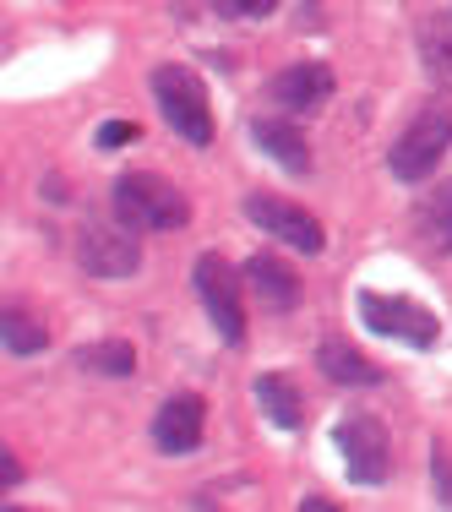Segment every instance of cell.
<instances>
[{
	"mask_svg": "<svg viewBox=\"0 0 452 512\" xmlns=\"http://www.w3.org/2000/svg\"><path fill=\"white\" fill-rule=\"evenodd\" d=\"M153 99L164 109L169 131L191 148H207L213 142V109H207V88L197 82V71L186 66H158L153 71Z\"/></svg>",
	"mask_w": 452,
	"mask_h": 512,
	"instance_id": "6da1fadb",
	"label": "cell"
},
{
	"mask_svg": "<svg viewBox=\"0 0 452 512\" xmlns=\"http://www.w3.org/2000/svg\"><path fill=\"white\" fill-rule=\"evenodd\" d=\"M115 218L126 229H180L191 218V202L164 175H120L115 180Z\"/></svg>",
	"mask_w": 452,
	"mask_h": 512,
	"instance_id": "7a4b0ae2",
	"label": "cell"
},
{
	"mask_svg": "<svg viewBox=\"0 0 452 512\" xmlns=\"http://www.w3.org/2000/svg\"><path fill=\"white\" fill-rule=\"evenodd\" d=\"M452 148V115L442 104H431V109H420V115L409 120V131L393 142V153H387V164H393V175L398 180H425V175H436V164H442V153Z\"/></svg>",
	"mask_w": 452,
	"mask_h": 512,
	"instance_id": "3957f363",
	"label": "cell"
},
{
	"mask_svg": "<svg viewBox=\"0 0 452 512\" xmlns=\"http://www.w3.org/2000/svg\"><path fill=\"white\" fill-rule=\"evenodd\" d=\"M360 322L382 338H398V344L414 349H431L442 338V322L436 311H425L420 300H403V295H382V289H365L360 295Z\"/></svg>",
	"mask_w": 452,
	"mask_h": 512,
	"instance_id": "277c9868",
	"label": "cell"
},
{
	"mask_svg": "<svg viewBox=\"0 0 452 512\" xmlns=\"http://www.w3.org/2000/svg\"><path fill=\"white\" fill-rule=\"evenodd\" d=\"M197 295H202L207 316H213L218 338H224V344H240V338H246V306H240V278H235V267H229L218 251L197 256Z\"/></svg>",
	"mask_w": 452,
	"mask_h": 512,
	"instance_id": "5b68a950",
	"label": "cell"
},
{
	"mask_svg": "<svg viewBox=\"0 0 452 512\" xmlns=\"http://www.w3.org/2000/svg\"><path fill=\"white\" fill-rule=\"evenodd\" d=\"M338 453H344V469L354 485H382L387 480V431L371 420V414H349V420H338Z\"/></svg>",
	"mask_w": 452,
	"mask_h": 512,
	"instance_id": "8992f818",
	"label": "cell"
},
{
	"mask_svg": "<svg viewBox=\"0 0 452 512\" xmlns=\"http://www.w3.org/2000/svg\"><path fill=\"white\" fill-rule=\"evenodd\" d=\"M246 218H251V224H262L267 235H278L284 246L305 251V256H316V251L327 246V240H322V224H316L305 207L284 202V197H246Z\"/></svg>",
	"mask_w": 452,
	"mask_h": 512,
	"instance_id": "52a82bcc",
	"label": "cell"
},
{
	"mask_svg": "<svg viewBox=\"0 0 452 512\" xmlns=\"http://www.w3.org/2000/svg\"><path fill=\"white\" fill-rule=\"evenodd\" d=\"M77 262L88 267L93 278H131L142 267V246L131 235H120V229H109V224H88L77 235Z\"/></svg>",
	"mask_w": 452,
	"mask_h": 512,
	"instance_id": "ba28073f",
	"label": "cell"
},
{
	"mask_svg": "<svg viewBox=\"0 0 452 512\" xmlns=\"http://www.w3.org/2000/svg\"><path fill=\"white\" fill-rule=\"evenodd\" d=\"M267 99L284 104L289 115H311L333 99V71L322 60H300V66H284L273 82H267Z\"/></svg>",
	"mask_w": 452,
	"mask_h": 512,
	"instance_id": "9c48e42d",
	"label": "cell"
},
{
	"mask_svg": "<svg viewBox=\"0 0 452 512\" xmlns=\"http://www.w3.org/2000/svg\"><path fill=\"white\" fill-rule=\"evenodd\" d=\"M202 420H207V409H202L197 393L169 398V404L158 409V420H153L158 453H197V447H202Z\"/></svg>",
	"mask_w": 452,
	"mask_h": 512,
	"instance_id": "30bf717a",
	"label": "cell"
},
{
	"mask_svg": "<svg viewBox=\"0 0 452 512\" xmlns=\"http://www.w3.org/2000/svg\"><path fill=\"white\" fill-rule=\"evenodd\" d=\"M246 284H251V295L262 300L267 311H295L300 306V278L289 273L278 256H251V262H246Z\"/></svg>",
	"mask_w": 452,
	"mask_h": 512,
	"instance_id": "8fae6325",
	"label": "cell"
},
{
	"mask_svg": "<svg viewBox=\"0 0 452 512\" xmlns=\"http://www.w3.org/2000/svg\"><path fill=\"white\" fill-rule=\"evenodd\" d=\"M316 365H322V376H327V382H338V387H376V382H382V365L365 360L360 349L338 344V338H327V344L316 349Z\"/></svg>",
	"mask_w": 452,
	"mask_h": 512,
	"instance_id": "7c38bea8",
	"label": "cell"
},
{
	"mask_svg": "<svg viewBox=\"0 0 452 512\" xmlns=\"http://www.w3.org/2000/svg\"><path fill=\"white\" fill-rule=\"evenodd\" d=\"M251 137L262 142V153H273L289 175H305V169H311V153H305L300 131L289 126V120H267L262 115V120H251Z\"/></svg>",
	"mask_w": 452,
	"mask_h": 512,
	"instance_id": "4fadbf2b",
	"label": "cell"
},
{
	"mask_svg": "<svg viewBox=\"0 0 452 512\" xmlns=\"http://www.w3.org/2000/svg\"><path fill=\"white\" fill-rule=\"evenodd\" d=\"M256 404L273 425H284V431H295L300 425V393L284 382V376H256Z\"/></svg>",
	"mask_w": 452,
	"mask_h": 512,
	"instance_id": "5bb4252c",
	"label": "cell"
},
{
	"mask_svg": "<svg viewBox=\"0 0 452 512\" xmlns=\"http://www.w3.org/2000/svg\"><path fill=\"white\" fill-rule=\"evenodd\" d=\"M420 60L436 82H452V17H431L420 28Z\"/></svg>",
	"mask_w": 452,
	"mask_h": 512,
	"instance_id": "9a60e30c",
	"label": "cell"
},
{
	"mask_svg": "<svg viewBox=\"0 0 452 512\" xmlns=\"http://www.w3.org/2000/svg\"><path fill=\"white\" fill-rule=\"evenodd\" d=\"M82 371H99V376H131L137 371V349L126 344V338H109V344H93L77 355Z\"/></svg>",
	"mask_w": 452,
	"mask_h": 512,
	"instance_id": "2e32d148",
	"label": "cell"
},
{
	"mask_svg": "<svg viewBox=\"0 0 452 512\" xmlns=\"http://www.w3.org/2000/svg\"><path fill=\"white\" fill-rule=\"evenodd\" d=\"M0 338H6L11 355H39V349H50V333H44L28 311H6V316H0Z\"/></svg>",
	"mask_w": 452,
	"mask_h": 512,
	"instance_id": "e0dca14e",
	"label": "cell"
},
{
	"mask_svg": "<svg viewBox=\"0 0 452 512\" xmlns=\"http://www.w3.org/2000/svg\"><path fill=\"white\" fill-rule=\"evenodd\" d=\"M425 235L442 251H452V180H442V186L431 191V202H425Z\"/></svg>",
	"mask_w": 452,
	"mask_h": 512,
	"instance_id": "ac0fdd59",
	"label": "cell"
},
{
	"mask_svg": "<svg viewBox=\"0 0 452 512\" xmlns=\"http://www.w3.org/2000/svg\"><path fill=\"white\" fill-rule=\"evenodd\" d=\"M431 480H436V502H447V507H452V458H447V447H442V442L431 447Z\"/></svg>",
	"mask_w": 452,
	"mask_h": 512,
	"instance_id": "d6986e66",
	"label": "cell"
},
{
	"mask_svg": "<svg viewBox=\"0 0 452 512\" xmlns=\"http://www.w3.org/2000/svg\"><path fill=\"white\" fill-rule=\"evenodd\" d=\"M213 6L224 11V17H246V22H251V17H267L278 0H213Z\"/></svg>",
	"mask_w": 452,
	"mask_h": 512,
	"instance_id": "ffe728a7",
	"label": "cell"
},
{
	"mask_svg": "<svg viewBox=\"0 0 452 512\" xmlns=\"http://www.w3.org/2000/svg\"><path fill=\"white\" fill-rule=\"evenodd\" d=\"M126 142H137V120H104L99 148H126Z\"/></svg>",
	"mask_w": 452,
	"mask_h": 512,
	"instance_id": "44dd1931",
	"label": "cell"
},
{
	"mask_svg": "<svg viewBox=\"0 0 452 512\" xmlns=\"http://www.w3.org/2000/svg\"><path fill=\"white\" fill-rule=\"evenodd\" d=\"M17 480H22L17 458H11V453H0V485H17Z\"/></svg>",
	"mask_w": 452,
	"mask_h": 512,
	"instance_id": "7402d4cb",
	"label": "cell"
}]
</instances>
